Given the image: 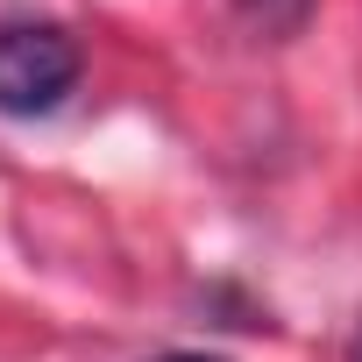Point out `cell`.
<instances>
[{"label":"cell","mask_w":362,"mask_h":362,"mask_svg":"<svg viewBox=\"0 0 362 362\" xmlns=\"http://www.w3.org/2000/svg\"><path fill=\"white\" fill-rule=\"evenodd\" d=\"M235 8H242L263 36H291V29L313 15V0H235Z\"/></svg>","instance_id":"2"},{"label":"cell","mask_w":362,"mask_h":362,"mask_svg":"<svg viewBox=\"0 0 362 362\" xmlns=\"http://www.w3.org/2000/svg\"><path fill=\"white\" fill-rule=\"evenodd\" d=\"M156 362H214V355H156Z\"/></svg>","instance_id":"3"},{"label":"cell","mask_w":362,"mask_h":362,"mask_svg":"<svg viewBox=\"0 0 362 362\" xmlns=\"http://www.w3.org/2000/svg\"><path fill=\"white\" fill-rule=\"evenodd\" d=\"M355 362H362V341H355Z\"/></svg>","instance_id":"4"},{"label":"cell","mask_w":362,"mask_h":362,"mask_svg":"<svg viewBox=\"0 0 362 362\" xmlns=\"http://www.w3.org/2000/svg\"><path fill=\"white\" fill-rule=\"evenodd\" d=\"M78 43L57 22H15L0 29V114H50L78 86Z\"/></svg>","instance_id":"1"}]
</instances>
